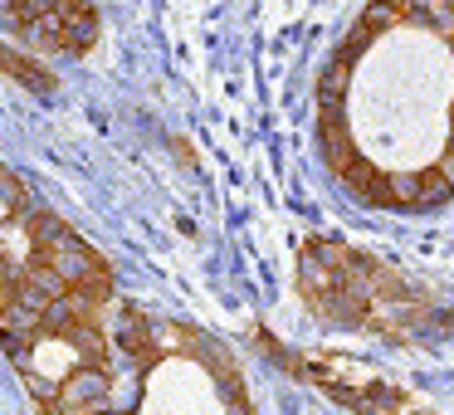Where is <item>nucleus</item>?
<instances>
[{
	"label": "nucleus",
	"mask_w": 454,
	"mask_h": 415,
	"mask_svg": "<svg viewBox=\"0 0 454 415\" xmlns=\"http://www.w3.org/2000/svg\"><path fill=\"white\" fill-rule=\"evenodd\" d=\"M313 137L347 196L391 215L454 200V15L372 0L313 93Z\"/></svg>",
	"instance_id": "1"
},
{
	"label": "nucleus",
	"mask_w": 454,
	"mask_h": 415,
	"mask_svg": "<svg viewBox=\"0 0 454 415\" xmlns=\"http://www.w3.org/2000/svg\"><path fill=\"white\" fill-rule=\"evenodd\" d=\"M0 259V342L35 411H113L122 395L118 274L69 220L25 191L20 171H5Z\"/></svg>",
	"instance_id": "2"
},
{
	"label": "nucleus",
	"mask_w": 454,
	"mask_h": 415,
	"mask_svg": "<svg viewBox=\"0 0 454 415\" xmlns=\"http://www.w3.org/2000/svg\"><path fill=\"white\" fill-rule=\"evenodd\" d=\"M298 298L327 327H347L391 347H430L450 337V303L425 278L347 239H303Z\"/></svg>",
	"instance_id": "3"
},
{
	"label": "nucleus",
	"mask_w": 454,
	"mask_h": 415,
	"mask_svg": "<svg viewBox=\"0 0 454 415\" xmlns=\"http://www.w3.org/2000/svg\"><path fill=\"white\" fill-rule=\"evenodd\" d=\"M118 352L132 372L128 411H254L235 352L206 327L118 303Z\"/></svg>",
	"instance_id": "4"
},
{
	"label": "nucleus",
	"mask_w": 454,
	"mask_h": 415,
	"mask_svg": "<svg viewBox=\"0 0 454 415\" xmlns=\"http://www.w3.org/2000/svg\"><path fill=\"white\" fill-rule=\"evenodd\" d=\"M249 337L284 376L317 386L347 411H415V395L401 391L395 381H386L372 362H352V356H333V352H298L288 342H269L264 327H254Z\"/></svg>",
	"instance_id": "5"
},
{
	"label": "nucleus",
	"mask_w": 454,
	"mask_h": 415,
	"mask_svg": "<svg viewBox=\"0 0 454 415\" xmlns=\"http://www.w3.org/2000/svg\"><path fill=\"white\" fill-rule=\"evenodd\" d=\"M5 30L50 59H83L98 44L93 0H5Z\"/></svg>",
	"instance_id": "6"
},
{
	"label": "nucleus",
	"mask_w": 454,
	"mask_h": 415,
	"mask_svg": "<svg viewBox=\"0 0 454 415\" xmlns=\"http://www.w3.org/2000/svg\"><path fill=\"white\" fill-rule=\"evenodd\" d=\"M5 74H11V79H20V83H30V93H54V74L44 69V64H25L20 40L5 44Z\"/></svg>",
	"instance_id": "7"
},
{
	"label": "nucleus",
	"mask_w": 454,
	"mask_h": 415,
	"mask_svg": "<svg viewBox=\"0 0 454 415\" xmlns=\"http://www.w3.org/2000/svg\"><path fill=\"white\" fill-rule=\"evenodd\" d=\"M440 5H444V11H450V15H454V0H440Z\"/></svg>",
	"instance_id": "8"
}]
</instances>
